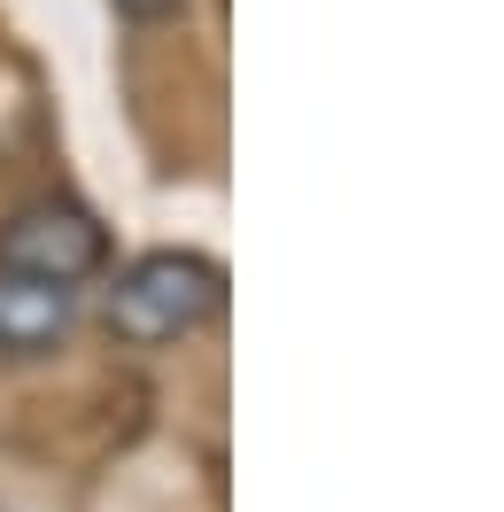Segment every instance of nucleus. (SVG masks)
I'll list each match as a JSON object with an SVG mask.
<instances>
[{"mask_svg": "<svg viewBox=\"0 0 504 512\" xmlns=\"http://www.w3.org/2000/svg\"><path fill=\"white\" fill-rule=\"evenodd\" d=\"M225 311V264L202 249H148L109 288V334L132 350H171Z\"/></svg>", "mask_w": 504, "mask_h": 512, "instance_id": "nucleus-1", "label": "nucleus"}, {"mask_svg": "<svg viewBox=\"0 0 504 512\" xmlns=\"http://www.w3.org/2000/svg\"><path fill=\"white\" fill-rule=\"evenodd\" d=\"M101 264H109V233L94 210L78 202H32L0 225V272H24V280H55V288H86Z\"/></svg>", "mask_w": 504, "mask_h": 512, "instance_id": "nucleus-2", "label": "nucleus"}, {"mask_svg": "<svg viewBox=\"0 0 504 512\" xmlns=\"http://www.w3.org/2000/svg\"><path fill=\"white\" fill-rule=\"evenodd\" d=\"M78 326V288L55 280H24V272H0V357H47L70 342Z\"/></svg>", "mask_w": 504, "mask_h": 512, "instance_id": "nucleus-3", "label": "nucleus"}, {"mask_svg": "<svg viewBox=\"0 0 504 512\" xmlns=\"http://www.w3.org/2000/svg\"><path fill=\"white\" fill-rule=\"evenodd\" d=\"M187 0H117V16H132V24H163V16H179Z\"/></svg>", "mask_w": 504, "mask_h": 512, "instance_id": "nucleus-4", "label": "nucleus"}]
</instances>
